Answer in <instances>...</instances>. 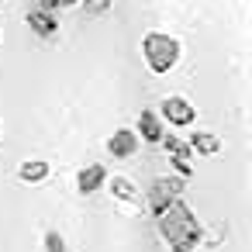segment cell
Listing matches in <instances>:
<instances>
[{
	"mask_svg": "<svg viewBox=\"0 0 252 252\" xmlns=\"http://www.w3.org/2000/svg\"><path fill=\"white\" fill-rule=\"evenodd\" d=\"M156 228H159L162 242L169 245V252H193L204 238L197 214L183 200H173L162 214H156Z\"/></svg>",
	"mask_w": 252,
	"mask_h": 252,
	"instance_id": "obj_1",
	"label": "cell"
},
{
	"mask_svg": "<svg viewBox=\"0 0 252 252\" xmlns=\"http://www.w3.org/2000/svg\"><path fill=\"white\" fill-rule=\"evenodd\" d=\"M142 59L156 76H166L176 69V63L183 59V45L176 35L169 32H145L142 35Z\"/></svg>",
	"mask_w": 252,
	"mask_h": 252,
	"instance_id": "obj_2",
	"label": "cell"
},
{
	"mask_svg": "<svg viewBox=\"0 0 252 252\" xmlns=\"http://www.w3.org/2000/svg\"><path fill=\"white\" fill-rule=\"evenodd\" d=\"M159 121L162 125H169V128H193V121H197V107H193V100L190 97H183V94H166L162 100H159Z\"/></svg>",
	"mask_w": 252,
	"mask_h": 252,
	"instance_id": "obj_3",
	"label": "cell"
},
{
	"mask_svg": "<svg viewBox=\"0 0 252 252\" xmlns=\"http://www.w3.org/2000/svg\"><path fill=\"white\" fill-rule=\"evenodd\" d=\"M180 193H183V180L180 176H156L149 183V211L162 214L173 200H180Z\"/></svg>",
	"mask_w": 252,
	"mask_h": 252,
	"instance_id": "obj_4",
	"label": "cell"
},
{
	"mask_svg": "<svg viewBox=\"0 0 252 252\" xmlns=\"http://www.w3.org/2000/svg\"><path fill=\"white\" fill-rule=\"evenodd\" d=\"M135 135H138V142H149V145H159L162 142V135H166V125L159 121V114L156 111H142L138 114V121H135V128H131Z\"/></svg>",
	"mask_w": 252,
	"mask_h": 252,
	"instance_id": "obj_5",
	"label": "cell"
},
{
	"mask_svg": "<svg viewBox=\"0 0 252 252\" xmlns=\"http://www.w3.org/2000/svg\"><path fill=\"white\" fill-rule=\"evenodd\" d=\"M138 135L131 131V128H118L111 138H107V156H114V159H131L135 152H138Z\"/></svg>",
	"mask_w": 252,
	"mask_h": 252,
	"instance_id": "obj_6",
	"label": "cell"
},
{
	"mask_svg": "<svg viewBox=\"0 0 252 252\" xmlns=\"http://www.w3.org/2000/svg\"><path fill=\"white\" fill-rule=\"evenodd\" d=\"M104 183H107V169H104L100 162H87L83 169H76V190H80L83 197L97 193Z\"/></svg>",
	"mask_w": 252,
	"mask_h": 252,
	"instance_id": "obj_7",
	"label": "cell"
},
{
	"mask_svg": "<svg viewBox=\"0 0 252 252\" xmlns=\"http://www.w3.org/2000/svg\"><path fill=\"white\" fill-rule=\"evenodd\" d=\"M28 28L38 35V38H56L59 35V18L52 14V11H42V7H32L28 11Z\"/></svg>",
	"mask_w": 252,
	"mask_h": 252,
	"instance_id": "obj_8",
	"label": "cell"
},
{
	"mask_svg": "<svg viewBox=\"0 0 252 252\" xmlns=\"http://www.w3.org/2000/svg\"><path fill=\"white\" fill-rule=\"evenodd\" d=\"M187 145H190L193 156H218L221 152V138L214 131H207V128H193L187 135Z\"/></svg>",
	"mask_w": 252,
	"mask_h": 252,
	"instance_id": "obj_9",
	"label": "cell"
},
{
	"mask_svg": "<svg viewBox=\"0 0 252 252\" xmlns=\"http://www.w3.org/2000/svg\"><path fill=\"white\" fill-rule=\"evenodd\" d=\"M49 173H52V166H49L45 159H25V162L18 166V180H21V183H45Z\"/></svg>",
	"mask_w": 252,
	"mask_h": 252,
	"instance_id": "obj_10",
	"label": "cell"
},
{
	"mask_svg": "<svg viewBox=\"0 0 252 252\" xmlns=\"http://www.w3.org/2000/svg\"><path fill=\"white\" fill-rule=\"evenodd\" d=\"M104 187L111 190V197H118V200H125V204H135V200H138V187H135V180H128V176H107Z\"/></svg>",
	"mask_w": 252,
	"mask_h": 252,
	"instance_id": "obj_11",
	"label": "cell"
},
{
	"mask_svg": "<svg viewBox=\"0 0 252 252\" xmlns=\"http://www.w3.org/2000/svg\"><path fill=\"white\" fill-rule=\"evenodd\" d=\"M169 156H193L190 152V145H187V138H180V135H162V142H159Z\"/></svg>",
	"mask_w": 252,
	"mask_h": 252,
	"instance_id": "obj_12",
	"label": "cell"
},
{
	"mask_svg": "<svg viewBox=\"0 0 252 252\" xmlns=\"http://www.w3.org/2000/svg\"><path fill=\"white\" fill-rule=\"evenodd\" d=\"M169 162H173V169H176L180 180L193 176V156H169Z\"/></svg>",
	"mask_w": 252,
	"mask_h": 252,
	"instance_id": "obj_13",
	"label": "cell"
},
{
	"mask_svg": "<svg viewBox=\"0 0 252 252\" xmlns=\"http://www.w3.org/2000/svg\"><path fill=\"white\" fill-rule=\"evenodd\" d=\"M111 4H114V0H80L83 14H90V18H97V14H107V11H111Z\"/></svg>",
	"mask_w": 252,
	"mask_h": 252,
	"instance_id": "obj_14",
	"label": "cell"
},
{
	"mask_svg": "<svg viewBox=\"0 0 252 252\" xmlns=\"http://www.w3.org/2000/svg\"><path fill=\"white\" fill-rule=\"evenodd\" d=\"M80 0H35V7H42V11H66V7H76Z\"/></svg>",
	"mask_w": 252,
	"mask_h": 252,
	"instance_id": "obj_15",
	"label": "cell"
},
{
	"mask_svg": "<svg viewBox=\"0 0 252 252\" xmlns=\"http://www.w3.org/2000/svg\"><path fill=\"white\" fill-rule=\"evenodd\" d=\"M45 252H66V238L59 231H45Z\"/></svg>",
	"mask_w": 252,
	"mask_h": 252,
	"instance_id": "obj_16",
	"label": "cell"
},
{
	"mask_svg": "<svg viewBox=\"0 0 252 252\" xmlns=\"http://www.w3.org/2000/svg\"><path fill=\"white\" fill-rule=\"evenodd\" d=\"M0 131H4V125H0Z\"/></svg>",
	"mask_w": 252,
	"mask_h": 252,
	"instance_id": "obj_17",
	"label": "cell"
}]
</instances>
